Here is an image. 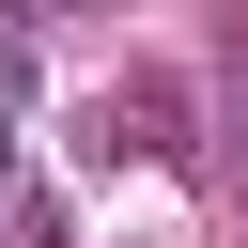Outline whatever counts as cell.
Segmentation results:
<instances>
[{"label":"cell","mask_w":248,"mask_h":248,"mask_svg":"<svg viewBox=\"0 0 248 248\" xmlns=\"http://www.w3.org/2000/svg\"><path fill=\"white\" fill-rule=\"evenodd\" d=\"M16 248H62V217H46V202H31V217H16Z\"/></svg>","instance_id":"6da1fadb"},{"label":"cell","mask_w":248,"mask_h":248,"mask_svg":"<svg viewBox=\"0 0 248 248\" xmlns=\"http://www.w3.org/2000/svg\"><path fill=\"white\" fill-rule=\"evenodd\" d=\"M16 16H31V31H62V16H93V0H16Z\"/></svg>","instance_id":"7a4b0ae2"},{"label":"cell","mask_w":248,"mask_h":248,"mask_svg":"<svg viewBox=\"0 0 248 248\" xmlns=\"http://www.w3.org/2000/svg\"><path fill=\"white\" fill-rule=\"evenodd\" d=\"M0 186H16V140H0Z\"/></svg>","instance_id":"3957f363"}]
</instances>
